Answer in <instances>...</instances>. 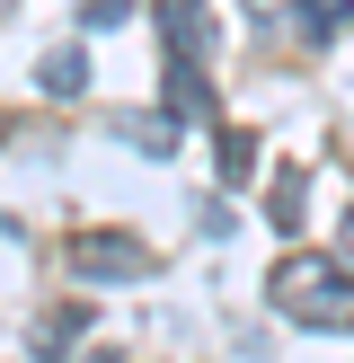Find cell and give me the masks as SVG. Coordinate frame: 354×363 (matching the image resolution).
Instances as JSON below:
<instances>
[{"label":"cell","mask_w":354,"mask_h":363,"mask_svg":"<svg viewBox=\"0 0 354 363\" xmlns=\"http://www.w3.org/2000/svg\"><path fill=\"white\" fill-rule=\"evenodd\" d=\"M275 301H283L292 319L346 328V319H354V266H346V257H283V266H275Z\"/></svg>","instance_id":"obj_1"},{"label":"cell","mask_w":354,"mask_h":363,"mask_svg":"<svg viewBox=\"0 0 354 363\" xmlns=\"http://www.w3.org/2000/svg\"><path fill=\"white\" fill-rule=\"evenodd\" d=\"M71 266H80L88 284H133V275H151V248L133 240V230H80V240H71Z\"/></svg>","instance_id":"obj_2"},{"label":"cell","mask_w":354,"mask_h":363,"mask_svg":"<svg viewBox=\"0 0 354 363\" xmlns=\"http://www.w3.org/2000/svg\"><path fill=\"white\" fill-rule=\"evenodd\" d=\"M169 116H186V124H212V80H204V62L195 53H169Z\"/></svg>","instance_id":"obj_3"},{"label":"cell","mask_w":354,"mask_h":363,"mask_svg":"<svg viewBox=\"0 0 354 363\" xmlns=\"http://www.w3.org/2000/svg\"><path fill=\"white\" fill-rule=\"evenodd\" d=\"M151 9H159V35H169V53H195V62L212 53V18H204V0H151Z\"/></svg>","instance_id":"obj_4"},{"label":"cell","mask_w":354,"mask_h":363,"mask_svg":"<svg viewBox=\"0 0 354 363\" xmlns=\"http://www.w3.org/2000/svg\"><path fill=\"white\" fill-rule=\"evenodd\" d=\"M177 124H186V116H115V142H133L142 160H169L177 151Z\"/></svg>","instance_id":"obj_5"},{"label":"cell","mask_w":354,"mask_h":363,"mask_svg":"<svg viewBox=\"0 0 354 363\" xmlns=\"http://www.w3.org/2000/svg\"><path fill=\"white\" fill-rule=\"evenodd\" d=\"M292 9H301L292 27L310 35V45H328V35H336V27H346V18H354V0H292Z\"/></svg>","instance_id":"obj_6"},{"label":"cell","mask_w":354,"mask_h":363,"mask_svg":"<svg viewBox=\"0 0 354 363\" xmlns=\"http://www.w3.org/2000/svg\"><path fill=\"white\" fill-rule=\"evenodd\" d=\"M80 89H88V62H80V53H45V98H80Z\"/></svg>","instance_id":"obj_7"},{"label":"cell","mask_w":354,"mask_h":363,"mask_svg":"<svg viewBox=\"0 0 354 363\" xmlns=\"http://www.w3.org/2000/svg\"><path fill=\"white\" fill-rule=\"evenodd\" d=\"M257 177V133H222V186H248Z\"/></svg>","instance_id":"obj_8"},{"label":"cell","mask_w":354,"mask_h":363,"mask_svg":"<svg viewBox=\"0 0 354 363\" xmlns=\"http://www.w3.org/2000/svg\"><path fill=\"white\" fill-rule=\"evenodd\" d=\"M71 337H80V311H62V319H45V328H35V363H53L71 346Z\"/></svg>","instance_id":"obj_9"},{"label":"cell","mask_w":354,"mask_h":363,"mask_svg":"<svg viewBox=\"0 0 354 363\" xmlns=\"http://www.w3.org/2000/svg\"><path fill=\"white\" fill-rule=\"evenodd\" d=\"M124 18H133V0H88V9H80V27L98 35V27H124Z\"/></svg>","instance_id":"obj_10"},{"label":"cell","mask_w":354,"mask_h":363,"mask_svg":"<svg viewBox=\"0 0 354 363\" xmlns=\"http://www.w3.org/2000/svg\"><path fill=\"white\" fill-rule=\"evenodd\" d=\"M336 257L354 266V213H346V222H336Z\"/></svg>","instance_id":"obj_11"},{"label":"cell","mask_w":354,"mask_h":363,"mask_svg":"<svg viewBox=\"0 0 354 363\" xmlns=\"http://www.w3.org/2000/svg\"><path fill=\"white\" fill-rule=\"evenodd\" d=\"M88 363H115V354H88Z\"/></svg>","instance_id":"obj_12"}]
</instances>
